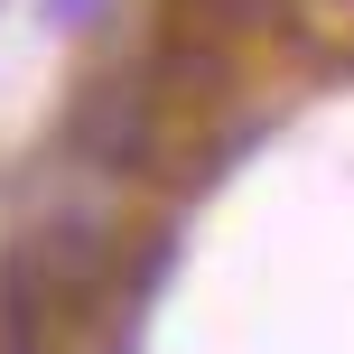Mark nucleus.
Wrapping results in <instances>:
<instances>
[{
	"label": "nucleus",
	"instance_id": "obj_1",
	"mask_svg": "<svg viewBox=\"0 0 354 354\" xmlns=\"http://www.w3.org/2000/svg\"><path fill=\"white\" fill-rule=\"evenodd\" d=\"M84 10H93V0H56V19H84Z\"/></svg>",
	"mask_w": 354,
	"mask_h": 354
}]
</instances>
